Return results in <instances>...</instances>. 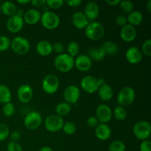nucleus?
<instances>
[{
  "mask_svg": "<svg viewBox=\"0 0 151 151\" xmlns=\"http://www.w3.org/2000/svg\"><path fill=\"white\" fill-rule=\"evenodd\" d=\"M12 99V93L10 88L5 85H0V103L2 104L10 103Z\"/></svg>",
  "mask_w": 151,
  "mask_h": 151,
  "instance_id": "obj_29",
  "label": "nucleus"
},
{
  "mask_svg": "<svg viewBox=\"0 0 151 151\" xmlns=\"http://www.w3.org/2000/svg\"><path fill=\"white\" fill-rule=\"evenodd\" d=\"M10 139H11L12 142H17L19 141V140L21 139V137H22V135H21V134L19 132V131H14L10 134Z\"/></svg>",
  "mask_w": 151,
  "mask_h": 151,
  "instance_id": "obj_45",
  "label": "nucleus"
},
{
  "mask_svg": "<svg viewBox=\"0 0 151 151\" xmlns=\"http://www.w3.org/2000/svg\"><path fill=\"white\" fill-rule=\"evenodd\" d=\"M136 92L134 88L131 86L123 87L119 91L116 97L118 106L122 107L130 106L135 100Z\"/></svg>",
  "mask_w": 151,
  "mask_h": 151,
  "instance_id": "obj_3",
  "label": "nucleus"
},
{
  "mask_svg": "<svg viewBox=\"0 0 151 151\" xmlns=\"http://www.w3.org/2000/svg\"><path fill=\"white\" fill-rule=\"evenodd\" d=\"M119 7L120 9L125 13H128L129 14L130 13L133 11L134 8V4L133 1H130V0H123V1H121L119 3Z\"/></svg>",
  "mask_w": 151,
  "mask_h": 151,
  "instance_id": "obj_32",
  "label": "nucleus"
},
{
  "mask_svg": "<svg viewBox=\"0 0 151 151\" xmlns=\"http://www.w3.org/2000/svg\"><path fill=\"white\" fill-rule=\"evenodd\" d=\"M33 89L27 84H23L18 88L17 97L19 102L22 103H28L33 97Z\"/></svg>",
  "mask_w": 151,
  "mask_h": 151,
  "instance_id": "obj_14",
  "label": "nucleus"
},
{
  "mask_svg": "<svg viewBox=\"0 0 151 151\" xmlns=\"http://www.w3.org/2000/svg\"><path fill=\"white\" fill-rule=\"evenodd\" d=\"M133 133L138 139L142 141L148 139L151 134L150 123L146 120L138 121L134 125Z\"/></svg>",
  "mask_w": 151,
  "mask_h": 151,
  "instance_id": "obj_4",
  "label": "nucleus"
},
{
  "mask_svg": "<svg viewBox=\"0 0 151 151\" xmlns=\"http://www.w3.org/2000/svg\"><path fill=\"white\" fill-rule=\"evenodd\" d=\"M41 24L47 29H55L60 25V19L57 13L48 10L41 14Z\"/></svg>",
  "mask_w": 151,
  "mask_h": 151,
  "instance_id": "obj_5",
  "label": "nucleus"
},
{
  "mask_svg": "<svg viewBox=\"0 0 151 151\" xmlns=\"http://www.w3.org/2000/svg\"><path fill=\"white\" fill-rule=\"evenodd\" d=\"M62 130L67 135H72L76 132L77 126L73 122H66L63 124Z\"/></svg>",
  "mask_w": 151,
  "mask_h": 151,
  "instance_id": "obj_34",
  "label": "nucleus"
},
{
  "mask_svg": "<svg viewBox=\"0 0 151 151\" xmlns=\"http://www.w3.org/2000/svg\"><path fill=\"white\" fill-rule=\"evenodd\" d=\"M95 136L101 141H106L111 136V129L107 124H98L95 128Z\"/></svg>",
  "mask_w": 151,
  "mask_h": 151,
  "instance_id": "obj_21",
  "label": "nucleus"
},
{
  "mask_svg": "<svg viewBox=\"0 0 151 151\" xmlns=\"http://www.w3.org/2000/svg\"><path fill=\"white\" fill-rule=\"evenodd\" d=\"M143 55L137 47H131L125 52V58L131 64L139 63L142 60Z\"/></svg>",
  "mask_w": 151,
  "mask_h": 151,
  "instance_id": "obj_16",
  "label": "nucleus"
},
{
  "mask_svg": "<svg viewBox=\"0 0 151 151\" xmlns=\"http://www.w3.org/2000/svg\"><path fill=\"white\" fill-rule=\"evenodd\" d=\"M15 111H16L15 106L11 102L8 103H6V104H4V106H3V114L5 116H7V117H10V116H13L15 114Z\"/></svg>",
  "mask_w": 151,
  "mask_h": 151,
  "instance_id": "obj_35",
  "label": "nucleus"
},
{
  "mask_svg": "<svg viewBox=\"0 0 151 151\" xmlns=\"http://www.w3.org/2000/svg\"><path fill=\"white\" fill-rule=\"evenodd\" d=\"M63 3H64V1L63 0H47V1H46V4L50 8L54 9V10L61 7Z\"/></svg>",
  "mask_w": 151,
  "mask_h": 151,
  "instance_id": "obj_39",
  "label": "nucleus"
},
{
  "mask_svg": "<svg viewBox=\"0 0 151 151\" xmlns=\"http://www.w3.org/2000/svg\"><path fill=\"white\" fill-rule=\"evenodd\" d=\"M38 151H53V150L48 146H44V147H41Z\"/></svg>",
  "mask_w": 151,
  "mask_h": 151,
  "instance_id": "obj_50",
  "label": "nucleus"
},
{
  "mask_svg": "<svg viewBox=\"0 0 151 151\" xmlns=\"http://www.w3.org/2000/svg\"><path fill=\"white\" fill-rule=\"evenodd\" d=\"M24 22L23 17L16 14L8 18L6 22V28L12 33H17L20 32L24 27Z\"/></svg>",
  "mask_w": 151,
  "mask_h": 151,
  "instance_id": "obj_12",
  "label": "nucleus"
},
{
  "mask_svg": "<svg viewBox=\"0 0 151 151\" xmlns=\"http://www.w3.org/2000/svg\"><path fill=\"white\" fill-rule=\"evenodd\" d=\"M10 136V128L7 125L0 123V142L5 140Z\"/></svg>",
  "mask_w": 151,
  "mask_h": 151,
  "instance_id": "obj_37",
  "label": "nucleus"
},
{
  "mask_svg": "<svg viewBox=\"0 0 151 151\" xmlns=\"http://www.w3.org/2000/svg\"><path fill=\"white\" fill-rule=\"evenodd\" d=\"M59 86L60 82L58 78L53 74L46 75L41 83V88L43 91L48 94H53L57 92Z\"/></svg>",
  "mask_w": 151,
  "mask_h": 151,
  "instance_id": "obj_7",
  "label": "nucleus"
},
{
  "mask_svg": "<svg viewBox=\"0 0 151 151\" xmlns=\"http://www.w3.org/2000/svg\"><path fill=\"white\" fill-rule=\"evenodd\" d=\"M137 29L135 27L127 24L125 26L122 27L120 30V37L125 42H131L134 41L137 38Z\"/></svg>",
  "mask_w": 151,
  "mask_h": 151,
  "instance_id": "obj_19",
  "label": "nucleus"
},
{
  "mask_svg": "<svg viewBox=\"0 0 151 151\" xmlns=\"http://www.w3.org/2000/svg\"><path fill=\"white\" fill-rule=\"evenodd\" d=\"M84 29H85L86 36L91 41L100 40L105 35L104 27L98 22H92L88 23Z\"/></svg>",
  "mask_w": 151,
  "mask_h": 151,
  "instance_id": "obj_2",
  "label": "nucleus"
},
{
  "mask_svg": "<svg viewBox=\"0 0 151 151\" xmlns=\"http://www.w3.org/2000/svg\"><path fill=\"white\" fill-rule=\"evenodd\" d=\"M97 91H98L99 97L103 102L110 101L114 96V91L111 86L107 83H104L103 85L100 86Z\"/></svg>",
  "mask_w": 151,
  "mask_h": 151,
  "instance_id": "obj_23",
  "label": "nucleus"
},
{
  "mask_svg": "<svg viewBox=\"0 0 151 151\" xmlns=\"http://www.w3.org/2000/svg\"><path fill=\"white\" fill-rule=\"evenodd\" d=\"M72 22L73 26L79 29H85L89 23L84 13L81 11H77L73 13L72 16Z\"/></svg>",
  "mask_w": 151,
  "mask_h": 151,
  "instance_id": "obj_20",
  "label": "nucleus"
},
{
  "mask_svg": "<svg viewBox=\"0 0 151 151\" xmlns=\"http://www.w3.org/2000/svg\"><path fill=\"white\" fill-rule=\"evenodd\" d=\"M42 123V116L39 112L32 111L29 112L25 116L24 119V125L29 131L37 130Z\"/></svg>",
  "mask_w": 151,
  "mask_h": 151,
  "instance_id": "obj_8",
  "label": "nucleus"
},
{
  "mask_svg": "<svg viewBox=\"0 0 151 151\" xmlns=\"http://www.w3.org/2000/svg\"><path fill=\"white\" fill-rule=\"evenodd\" d=\"M29 3L35 7H41L46 4V0H32Z\"/></svg>",
  "mask_w": 151,
  "mask_h": 151,
  "instance_id": "obj_46",
  "label": "nucleus"
},
{
  "mask_svg": "<svg viewBox=\"0 0 151 151\" xmlns=\"http://www.w3.org/2000/svg\"><path fill=\"white\" fill-rule=\"evenodd\" d=\"M41 14L39 10L35 8H31L24 12L23 19L24 23L29 25H35L41 20Z\"/></svg>",
  "mask_w": 151,
  "mask_h": 151,
  "instance_id": "obj_18",
  "label": "nucleus"
},
{
  "mask_svg": "<svg viewBox=\"0 0 151 151\" xmlns=\"http://www.w3.org/2000/svg\"><path fill=\"white\" fill-rule=\"evenodd\" d=\"M64 124L63 117L56 114H51L47 116L44 121V127L46 130L50 133H55L62 130Z\"/></svg>",
  "mask_w": 151,
  "mask_h": 151,
  "instance_id": "obj_9",
  "label": "nucleus"
},
{
  "mask_svg": "<svg viewBox=\"0 0 151 151\" xmlns=\"http://www.w3.org/2000/svg\"><path fill=\"white\" fill-rule=\"evenodd\" d=\"M142 21L143 15L139 10H133L128 15V17H127V22H128V24L134 27L141 24Z\"/></svg>",
  "mask_w": 151,
  "mask_h": 151,
  "instance_id": "obj_25",
  "label": "nucleus"
},
{
  "mask_svg": "<svg viewBox=\"0 0 151 151\" xmlns=\"http://www.w3.org/2000/svg\"><path fill=\"white\" fill-rule=\"evenodd\" d=\"M120 1H121V0H106V2L109 5L114 7V6L119 5V3H120Z\"/></svg>",
  "mask_w": 151,
  "mask_h": 151,
  "instance_id": "obj_48",
  "label": "nucleus"
},
{
  "mask_svg": "<svg viewBox=\"0 0 151 151\" xmlns=\"http://www.w3.org/2000/svg\"><path fill=\"white\" fill-rule=\"evenodd\" d=\"M54 66L59 72L66 73L70 72L75 66V58L67 53L58 55L54 60Z\"/></svg>",
  "mask_w": 151,
  "mask_h": 151,
  "instance_id": "obj_1",
  "label": "nucleus"
},
{
  "mask_svg": "<svg viewBox=\"0 0 151 151\" xmlns=\"http://www.w3.org/2000/svg\"><path fill=\"white\" fill-rule=\"evenodd\" d=\"M17 2L21 4H26L30 2V1H29V0H22V1H21V0H19V1H17Z\"/></svg>",
  "mask_w": 151,
  "mask_h": 151,
  "instance_id": "obj_51",
  "label": "nucleus"
},
{
  "mask_svg": "<svg viewBox=\"0 0 151 151\" xmlns=\"http://www.w3.org/2000/svg\"><path fill=\"white\" fill-rule=\"evenodd\" d=\"M142 53L144 55L150 57L151 55V39H147L142 45Z\"/></svg>",
  "mask_w": 151,
  "mask_h": 151,
  "instance_id": "obj_38",
  "label": "nucleus"
},
{
  "mask_svg": "<svg viewBox=\"0 0 151 151\" xmlns=\"http://www.w3.org/2000/svg\"><path fill=\"white\" fill-rule=\"evenodd\" d=\"M86 124L90 128H96L98 125L99 122L95 116H91L87 119Z\"/></svg>",
  "mask_w": 151,
  "mask_h": 151,
  "instance_id": "obj_44",
  "label": "nucleus"
},
{
  "mask_svg": "<svg viewBox=\"0 0 151 151\" xmlns=\"http://www.w3.org/2000/svg\"><path fill=\"white\" fill-rule=\"evenodd\" d=\"M102 49L104 51L105 54L109 56H114L116 55L119 52V46L116 43L112 41H107L101 46Z\"/></svg>",
  "mask_w": 151,
  "mask_h": 151,
  "instance_id": "obj_24",
  "label": "nucleus"
},
{
  "mask_svg": "<svg viewBox=\"0 0 151 151\" xmlns=\"http://www.w3.org/2000/svg\"><path fill=\"white\" fill-rule=\"evenodd\" d=\"M64 50V45L61 42H56L54 44H52V52H55L58 55H60L63 53Z\"/></svg>",
  "mask_w": 151,
  "mask_h": 151,
  "instance_id": "obj_41",
  "label": "nucleus"
},
{
  "mask_svg": "<svg viewBox=\"0 0 151 151\" xmlns=\"http://www.w3.org/2000/svg\"><path fill=\"white\" fill-rule=\"evenodd\" d=\"M115 22H116V24L118 25V26L122 27L125 26V25L128 24V22H127V17L125 16L124 15H118L116 17V19H115Z\"/></svg>",
  "mask_w": 151,
  "mask_h": 151,
  "instance_id": "obj_42",
  "label": "nucleus"
},
{
  "mask_svg": "<svg viewBox=\"0 0 151 151\" xmlns=\"http://www.w3.org/2000/svg\"><path fill=\"white\" fill-rule=\"evenodd\" d=\"M66 3L70 7H76L81 5L82 1L81 0H70V1H66Z\"/></svg>",
  "mask_w": 151,
  "mask_h": 151,
  "instance_id": "obj_47",
  "label": "nucleus"
},
{
  "mask_svg": "<svg viewBox=\"0 0 151 151\" xmlns=\"http://www.w3.org/2000/svg\"><path fill=\"white\" fill-rule=\"evenodd\" d=\"M100 86L99 79L92 75H86L81 81V87L84 91L88 94H93L98 91Z\"/></svg>",
  "mask_w": 151,
  "mask_h": 151,
  "instance_id": "obj_10",
  "label": "nucleus"
},
{
  "mask_svg": "<svg viewBox=\"0 0 151 151\" xmlns=\"http://www.w3.org/2000/svg\"><path fill=\"white\" fill-rule=\"evenodd\" d=\"M87 55L91 60H95V61H101L106 57V54L101 47H99V48L91 47L88 50Z\"/></svg>",
  "mask_w": 151,
  "mask_h": 151,
  "instance_id": "obj_27",
  "label": "nucleus"
},
{
  "mask_svg": "<svg viewBox=\"0 0 151 151\" xmlns=\"http://www.w3.org/2000/svg\"><path fill=\"white\" fill-rule=\"evenodd\" d=\"M75 66L81 72H87L92 66V60L87 55H78L75 59Z\"/></svg>",
  "mask_w": 151,
  "mask_h": 151,
  "instance_id": "obj_15",
  "label": "nucleus"
},
{
  "mask_svg": "<svg viewBox=\"0 0 151 151\" xmlns=\"http://www.w3.org/2000/svg\"><path fill=\"white\" fill-rule=\"evenodd\" d=\"M7 151H23V149L19 143L11 141L7 144Z\"/></svg>",
  "mask_w": 151,
  "mask_h": 151,
  "instance_id": "obj_40",
  "label": "nucleus"
},
{
  "mask_svg": "<svg viewBox=\"0 0 151 151\" xmlns=\"http://www.w3.org/2000/svg\"><path fill=\"white\" fill-rule=\"evenodd\" d=\"M10 48L16 54L24 55L29 52L30 44L27 38L22 36H16L10 41Z\"/></svg>",
  "mask_w": 151,
  "mask_h": 151,
  "instance_id": "obj_6",
  "label": "nucleus"
},
{
  "mask_svg": "<svg viewBox=\"0 0 151 151\" xmlns=\"http://www.w3.org/2000/svg\"><path fill=\"white\" fill-rule=\"evenodd\" d=\"M126 147L123 142L120 140H115L112 142L109 147V151H125Z\"/></svg>",
  "mask_w": 151,
  "mask_h": 151,
  "instance_id": "obj_33",
  "label": "nucleus"
},
{
  "mask_svg": "<svg viewBox=\"0 0 151 151\" xmlns=\"http://www.w3.org/2000/svg\"><path fill=\"white\" fill-rule=\"evenodd\" d=\"M17 10L16 5L12 1H4L2 4H1V12L9 17L16 15Z\"/></svg>",
  "mask_w": 151,
  "mask_h": 151,
  "instance_id": "obj_26",
  "label": "nucleus"
},
{
  "mask_svg": "<svg viewBox=\"0 0 151 151\" xmlns=\"http://www.w3.org/2000/svg\"><path fill=\"white\" fill-rule=\"evenodd\" d=\"M66 50H67L68 55H69L72 57H75L79 55L80 52V45L76 41H71L68 44L66 47Z\"/></svg>",
  "mask_w": 151,
  "mask_h": 151,
  "instance_id": "obj_31",
  "label": "nucleus"
},
{
  "mask_svg": "<svg viewBox=\"0 0 151 151\" xmlns=\"http://www.w3.org/2000/svg\"><path fill=\"white\" fill-rule=\"evenodd\" d=\"M11 40L5 35H0V52H4L10 47Z\"/></svg>",
  "mask_w": 151,
  "mask_h": 151,
  "instance_id": "obj_36",
  "label": "nucleus"
},
{
  "mask_svg": "<svg viewBox=\"0 0 151 151\" xmlns=\"http://www.w3.org/2000/svg\"><path fill=\"white\" fill-rule=\"evenodd\" d=\"M0 13H1V3H0Z\"/></svg>",
  "mask_w": 151,
  "mask_h": 151,
  "instance_id": "obj_52",
  "label": "nucleus"
},
{
  "mask_svg": "<svg viewBox=\"0 0 151 151\" xmlns=\"http://www.w3.org/2000/svg\"><path fill=\"white\" fill-rule=\"evenodd\" d=\"M146 10H147V12L148 13H150L151 12V0H149L147 2V4H146Z\"/></svg>",
  "mask_w": 151,
  "mask_h": 151,
  "instance_id": "obj_49",
  "label": "nucleus"
},
{
  "mask_svg": "<svg viewBox=\"0 0 151 151\" xmlns=\"http://www.w3.org/2000/svg\"><path fill=\"white\" fill-rule=\"evenodd\" d=\"M95 116L99 123L106 124L110 122L112 118V111L106 104H100L96 109Z\"/></svg>",
  "mask_w": 151,
  "mask_h": 151,
  "instance_id": "obj_11",
  "label": "nucleus"
},
{
  "mask_svg": "<svg viewBox=\"0 0 151 151\" xmlns=\"http://www.w3.org/2000/svg\"><path fill=\"white\" fill-rule=\"evenodd\" d=\"M71 110H72L71 105L66 103V102H62V103H58L55 106V114L60 116V117H63V116L69 114L70 113Z\"/></svg>",
  "mask_w": 151,
  "mask_h": 151,
  "instance_id": "obj_28",
  "label": "nucleus"
},
{
  "mask_svg": "<svg viewBox=\"0 0 151 151\" xmlns=\"http://www.w3.org/2000/svg\"><path fill=\"white\" fill-rule=\"evenodd\" d=\"M83 13L88 19V20H95L100 14V7L95 1H88L84 7Z\"/></svg>",
  "mask_w": 151,
  "mask_h": 151,
  "instance_id": "obj_17",
  "label": "nucleus"
},
{
  "mask_svg": "<svg viewBox=\"0 0 151 151\" xmlns=\"http://www.w3.org/2000/svg\"><path fill=\"white\" fill-rule=\"evenodd\" d=\"M140 151H151V142L149 139L142 141L139 146Z\"/></svg>",
  "mask_w": 151,
  "mask_h": 151,
  "instance_id": "obj_43",
  "label": "nucleus"
},
{
  "mask_svg": "<svg viewBox=\"0 0 151 151\" xmlns=\"http://www.w3.org/2000/svg\"><path fill=\"white\" fill-rule=\"evenodd\" d=\"M112 116L118 121H124L126 119L128 114L124 107L117 106L114 108V111H112Z\"/></svg>",
  "mask_w": 151,
  "mask_h": 151,
  "instance_id": "obj_30",
  "label": "nucleus"
},
{
  "mask_svg": "<svg viewBox=\"0 0 151 151\" xmlns=\"http://www.w3.org/2000/svg\"><path fill=\"white\" fill-rule=\"evenodd\" d=\"M35 50L39 55L46 57L52 52V44L47 40H42L36 44Z\"/></svg>",
  "mask_w": 151,
  "mask_h": 151,
  "instance_id": "obj_22",
  "label": "nucleus"
},
{
  "mask_svg": "<svg viewBox=\"0 0 151 151\" xmlns=\"http://www.w3.org/2000/svg\"><path fill=\"white\" fill-rule=\"evenodd\" d=\"M81 97V90L77 86L70 85L66 87L63 91V98L66 103L75 104Z\"/></svg>",
  "mask_w": 151,
  "mask_h": 151,
  "instance_id": "obj_13",
  "label": "nucleus"
}]
</instances>
